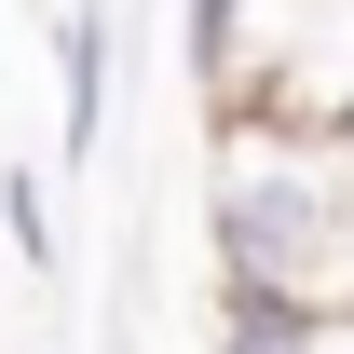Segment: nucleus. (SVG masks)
Returning <instances> with one entry per match:
<instances>
[{"mask_svg": "<svg viewBox=\"0 0 354 354\" xmlns=\"http://www.w3.org/2000/svg\"><path fill=\"white\" fill-rule=\"evenodd\" d=\"M300 354H354V313H300Z\"/></svg>", "mask_w": 354, "mask_h": 354, "instance_id": "obj_2", "label": "nucleus"}, {"mask_svg": "<svg viewBox=\"0 0 354 354\" xmlns=\"http://www.w3.org/2000/svg\"><path fill=\"white\" fill-rule=\"evenodd\" d=\"M218 232H232V286L245 300L354 313V177L300 164V136H232Z\"/></svg>", "mask_w": 354, "mask_h": 354, "instance_id": "obj_1", "label": "nucleus"}]
</instances>
